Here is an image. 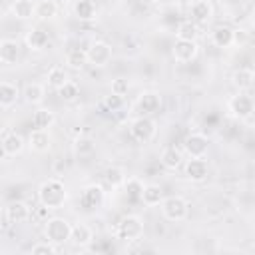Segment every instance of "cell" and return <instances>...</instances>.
Instances as JSON below:
<instances>
[{
	"label": "cell",
	"mask_w": 255,
	"mask_h": 255,
	"mask_svg": "<svg viewBox=\"0 0 255 255\" xmlns=\"http://www.w3.org/2000/svg\"><path fill=\"white\" fill-rule=\"evenodd\" d=\"M38 199L48 209H62L68 201V189L60 177H48L38 187Z\"/></svg>",
	"instance_id": "6da1fadb"
},
{
	"label": "cell",
	"mask_w": 255,
	"mask_h": 255,
	"mask_svg": "<svg viewBox=\"0 0 255 255\" xmlns=\"http://www.w3.org/2000/svg\"><path fill=\"white\" fill-rule=\"evenodd\" d=\"M114 233L122 241H137L143 235V221L139 215H126L118 221Z\"/></svg>",
	"instance_id": "7a4b0ae2"
},
{
	"label": "cell",
	"mask_w": 255,
	"mask_h": 255,
	"mask_svg": "<svg viewBox=\"0 0 255 255\" xmlns=\"http://www.w3.org/2000/svg\"><path fill=\"white\" fill-rule=\"evenodd\" d=\"M44 235H46L48 241H52L56 245H62V243L70 241L72 223L68 219H64V217H50V219H46Z\"/></svg>",
	"instance_id": "3957f363"
},
{
	"label": "cell",
	"mask_w": 255,
	"mask_h": 255,
	"mask_svg": "<svg viewBox=\"0 0 255 255\" xmlns=\"http://www.w3.org/2000/svg\"><path fill=\"white\" fill-rule=\"evenodd\" d=\"M161 215L167 221H183L189 215V203L181 195H169L161 201Z\"/></svg>",
	"instance_id": "277c9868"
},
{
	"label": "cell",
	"mask_w": 255,
	"mask_h": 255,
	"mask_svg": "<svg viewBox=\"0 0 255 255\" xmlns=\"http://www.w3.org/2000/svg\"><path fill=\"white\" fill-rule=\"evenodd\" d=\"M155 133H157V124L151 116H139L129 124V135L139 143L151 141Z\"/></svg>",
	"instance_id": "5b68a950"
},
{
	"label": "cell",
	"mask_w": 255,
	"mask_h": 255,
	"mask_svg": "<svg viewBox=\"0 0 255 255\" xmlns=\"http://www.w3.org/2000/svg\"><path fill=\"white\" fill-rule=\"evenodd\" d=\"M227 112H229L235 120H247V118H251L253 112H255V102H253V98H251L249 94L237 92L235 96L229 98V102H227Z\"/></svg>",
	"instance_id": "8992f818"
},
{
	"label": "cell",
	"mask_w": 255,
	"mask_h": 255,
	"mask_svg": "<svg viewBox=\"0 0 255 255\" xmlns=\"http://www.w3.org/2000/svg\"><path fill=\"white\" fill-rule=\"evenodd\" d=\"M88 54V64L94 68H104L112 62V46L104 40H96L86 48Z\"/></svg>",
	"instance_id": "52a82bcc"
},
{
	"label": "cell",
	"mask_w": 255,
	"mask_h": 255,
	"mask_svg": "<svg viewBox=\"0 0 255 255\" xmlns=\"http://www.w3.org/2000/svg\"><path fill=\"white\" fill-rule=\"evenodd\" d=\"M207 149H209V139H207L205 133L193 131L183 141V151L189 157H205L207 155Z\"/></svg>",
	"instance_id": "ba28073f"
},
{
	"label": "cell",
	"mask_w": 255,
	"mask_h": 255,
	"mask_svg": "<svg viewBox=\"0 0 255 255\" xmlns=\"http://www.w3.org/2000/svg\"><path fill=\"white\" fill-rule=\"evenodd\" d=\"M104 201H106V191H104V187L98 185V183L86 185L84 191H82V195H80V203H82V207H86V209H98V207L104 205Z\"/></svg>",
	"instance_id": "9c48e42d"
},
{
	"label": "cell",
	"mask_w": 255,
	"mask_h": 255,
	"mask_svg": "<svg viewBox=\"0 0 255 255\" xmlns=\"http://www.w3.org/2000/svg\"><path fill=\"white\" fill-rule=\"evenodd\" d=\"M197 52H199V46L193 40H177L171 48V54H173L175 62H179V64L193 62L197 58Z\"/></svg>",
	"instance_id": "30bf717a"
},
{
	"label": "cell",
	"mask_w": 255,
	"mask_h": 255,
	"mask_svg": "<svg viewBox=\"0 0 255 255\" xmlns=\"http://www.w3.org/2000/svg\"><path fill=\"white\" fill-rule=\"evenodd\" d=\"M135 106L141 112V116H153V114H157L161 110V96H159V92H153V90L141 92L137 96Z\"/></svg>",
	"instance_id": "8fae6325"
},
{
	"label": "cell",
	"mask_w": 255,
	"mask_h": 255,
	"mask_svg": "<svg viewBox=\"0 0 255 255\" xmlns=\"http://www.w3.org/2000/svg\"><path fill=\"white\" fill-rule=\"evenodd\" d=\"M209 173V165L203 157H189L185 161V177L193 183H199L203 179H207Z\"/></svg>",
	"instance_id": "7c38bea8"
},
{
	"label": "cell",
	"mask_w": 255,
	"mask_h": 255,
	"mask_svg": "<svg viewBox=\"0 0 255 255\" xmlns=\"http://www.w3.org/2000/svg\"><path fill=\"white\" fill-rule=\"evenodd\" d=\"M24 145H26L24 137L20 133H16V131H6L4 137H2V153H4V157L20 155L24 151Z\"/></svg>",
	"instance_id": "4fadbf2b"
},
{
	"label": "cell",
	"mask_w": 255,
	"mask_h": 255,
	"mask_svg": "<svg viewBox=\"0 0 255 255\" xmlns=\"http://www.w3.org/2000/svg\"><path fill=\"white\" fill-rule=\"evenodd\" d=\"M28 145L36 153H46L52 147V135L50 129H32L28 135Z\"/></svg>",
	"instance_id": "5bb4252c"
},
{
	"label": "cell",
	"mask_w": 255,
	"mask_h": 255,
	"mask_svg": "<svg viewBox=\"0 0 255 255\" xmlns=\"http://www.w3.org/2000/svg\"><path fill=\"white\" fill-rule=\"evenodd\" d=\"M189 16L195 24H207L213 18V4L209 0H193L189 6Z\"/></svg>",
	"instance_id": "9a60e30c"
},
{
	"label": "cell",
	"mask_w": 255,
	"mask_h": 255,
	"mask_svg": "<svg viewBox=\"0 0 255 255\" xmlns=\"http://www.w3.org/2000/svg\"><path fill=\"white\" fill-rule=\"evenodd\" d=\"M211 42L215 48H231L235 42H237V32L229 26H217L213 32H211Z\"/></svg>",
	"instance_id": "2e32d148"
},
{
	"label": "cell",
	"mask_w": 255,
	"mask_h": 255,
	"mask_svg": "<svg viewBox=\"0 0 255 255\" xmlns=\"http://www.w3.org/2000/svg\"><path fill=\"white\" fill-rule=\"evenodd\" d=\"M24 42H26V48H28V50L40 52V50H44V48L50 44V38H48V32H46V30H42V28H32V30L26 32Z\"/></svg>",
	"instance_id": "e0dca14e"
},
{
	"label": "cell",
	"mask_w": 255,
	"mask_h": 255,
	"mask_svg": "<svg viewBox=\"0 0 255 255\" xmlns=\"http://www.w3.org/2000/svg\"><path fill=\"white\" fill-rule=\"evenodd\" d=\"M231 84L237 92H247L255 86V72L249 68H239L231 74Z\"/></svg>",
	"instance_id": "ac0fdd59"
},
{
	"label": "cell",
	"mask_w": 255,
	"mask_h": 255,
	"mask_svg": "<svg viewBox=\"0 0 255 255\" xmlns=\"http://www.w3.org/2000/svg\"><path fill=\"white\" fill-rule=\"evenodd\" d=\"M70 241H72L76 247H88V245L94 241V231H92V227H90L88 223L78 221L76 225H72Z\"/></svg>",
	"instance_id": "d6986e66"
},
{
	"label": "cell",
	"mask_w": 255,
	"mask_h": 255,
	"mask_svg": "<svg viewBox=\"0 0 255 255\" xmlns=\"http://www.w3.org/2000/svg\"><path fill=\"white\" fill-rule=\"evenodd\" d=\"M20 98V88L8 80L0 82V108L2 110H8L12 108Z\"/></svg>",
	"instance_id": "ffe728a7"
},
{
	"label": "cell",
	"mask_w": 255,
	"mask_h": 255,
	"mask_svg": "<svg viewBox=\"0 0 255 255\" xmlns=\"http://www.w3.org/2000/svg\"><path fill=\"white\" fill-rule=\"evenodd\" d=\"M72 10H74V16L82 22H92L98 16V8H96L94 0H74Z\"/></svg>",
	"instance_id": "44dd1931"
},
{
	"label": "cell",
	"mask_w": 255,
	"mask_h": 255,
	"mask_svg": "<svg viewBox=\"0 0 255 255\" xmlns=\"http://www.w3.org/2000/svg\"><path fill=\"white\" fill-rule=\"evenodd\" d=\"M18 56H20L18 42L12 38H2L0 40V62L2 64H16Z\"/></svg>",
	"instance_id": "7402d4cb"
},
{
	"label": "cell",
	"mask_w": 255,
	"mask_h": 255,
	"mask_svg": "<svg viewBox=\"0 0 255 255\" xmlns=\"http://www.w3.org/2000/svg\"><path fill=\"white\" fill-rule=\"evenodd\" d=\"M56 122V114L48 108H38L32 114V128L34 129H50Z\"/></svg>",
	"instance_id": "603a6c76"
},
{
	"label": "cell",
	"mask_w": 255,
	"mask_h": 255,
	"mask_svg": "<svg viewBox=\"0 0 255 255\" xmlns=\"http://www.w3.org/2000/svg\"><path fill=\"white\" fill-rule=\"evenodd\" d=\"M10 10L18 20H30L36 16V2L34 0H14L10 4Z\"/></svg>",
	"instance_id": "cb8c5ba5"
},
{
	"label": "cell",
	"mask_w": 255,
	"mask_h": 255,
	"mask_svg": "<svg viewBox=\"0 0 255 255\" xmlns=\"http://www.w3.org/2000/svg\"><path fill=\"white\" fill-rule=\"evenodd\" d=\"M161 165L165 167V169H169V171H175L179 165H181V161H183V155H181V151L175 147V145H167V147H163V151H161Z\"/></svg>",
	"instance_id": "d4e9b609"
},
{
	"label": "cell",
	"mask_w": 255,
	"mask_h": 255,
	"mask_svg": "<svg viewBox=\"0 0 255 255\" xmlns=\"http://www.w3.org/2000/svg\"><path fill=\"white\" fill-rule=\"evenodd\" d=\"M22 96H24V102H26V104H30V106H38V104L44 102L46 90H44L42 84H38V82H30V84L24 86Z\"/></svg>",
	"instance_id": "484cf974"
},
{
	"label": "cell",
	"mask_w": 255,
	"mask_h": 255,
	"mask_svg": "<svg viewBox=\"0 0 255 255\" xmlns=\"http://www.w3.org/2000/svg\"><path fill=\"white\" fill-rule=\"evenodd\" d=\"M163 199H165V197H163V189H161L157 183H145V187H143V195H141L143 205H147V207H155V205H161Z\"/></svg>",
	"instance_id": "4316f807"
},
{
	"label": "cell",
	"mask_w": 255,
	"mask_h": 255,
	"mask_svg": "<svg viewBox=\"0 0 255 255\" xmlns=\"http://www.w3.org/2000/svg\"><path fill=\"white\" fill-rule=\"evenodd\" d=\"M143 187L145 183L137 177H128L126 183H124V193L129 201H141V195H143Z\"/></svg>",
	"instance_id": "83f0119b"
},
{
	"label": "cell",
	"mask_w": 255,
	"mask_h": 255,
	"mask_svg": "<svg viewBox=\"0 0 255 255\" xmlns=\"http://www.w3.org/2000/svg\"><path fill=\"white\" fill-rule=\"evenodd\" d=\"M6 211H8L10 219H12V223H22V221H26L30 217V207L24 201H12V203H8L6 205Z\"/></svg>",
	"instance_id": "f1b7e54d"
},
{
	"label": "cell",
	"mask_w": 255,
	"mask_h": 255,
	"mask_svg": "<svg viewBox=\"0 0 255 255\" xmlns=\"http://www.w3.org/2000/svg\"><path fill=\"white\" fill-rule=\"evenodd\" d=\"M58 16V2L56 0H38L36 2V16L38 20H52Z\"/></svg>",
	"instance_id": "f546056e"
},
{
	"label": "cell",
	"mask_w": 255,
	"mask_h": 255,
	"mask_svg": "<svg viewBox=\"0 0 255 255\" xmlns=\"http://www.w3.org/2000/svg\"><path fill=\"white\" fill-rule=\"evenodd\" d=\"M64 62H66L72 70H80V68H84V66L88 64V54H86V50H82V48H70V50L66 52V56H64Z\"/></svg>",
	"instance_id": "4dcf8cb0"
},
{
	"label": "cell",
	"mask_w": 255,
	"mask_h": 255,
	"mask_svg": "<svg viewBox=\"0 0 255 255\" xmlns=\"http://www.w3.org/2000/svg\"><path fill=\"white\" fill-rule=\"evenodd\" d=\"M70 78H68V72L62 68V66H54V68H50L48 70V76H46V82H48V86L50 88H54L56 92L68 82Z\"/></svg>",
	"instance_id": "1f68e13d"
},
{
	"label": "cell",
	"mask_w": 255,
	"mask_h": 255,
	"mask_svg": "<svg viewBox=\"0 0 255 255\" xmlns=\"http://www.w3.org/2000/svg\"><path fill=\"white\" fill-rule=\"evenodd\" d=\"M175 36H177V40H193L195 42L199 36V24H195L193 20H185L177 26Z\"/></svg>",
	"instance_id": "d6a6232c"
},
{
	"label": "cell",
	"mask_w": 255,
	"mask_h": 255,
	"mask_svg": "<svg viewBox=\"0 0 255 255\" xmlns=\"http://www.w3.org/2000/svg\"><path fill=\"white\" fill-rule=\"evenodd\" d=\"M104 179H106V183H108V185H112V187L116 189V187H124V183H126L128 175H126V171H124L122 167L112 165V167H108V169L104 171Z\"/></svg>",
	"instance_id": "836d02e7"
},
{
	"label": "cell",
	"mask_w": 255,
	"mask_h": 255,
	"mask_svg": "<svg viewBox=\"0 0 255 255\" xmlns=\"http://www.w3.org/2000/svg\"><path fill=\"white\" fill-rule=\"evenodd\" d=\"M96 151V143L92 137H78L74 141V153L80 155V157H86V155H92Z\"/></svg>",
	"instance_id": "e575fe53"
},
{
	"label": "cell",
	"mask_w": 255,
	"mask_h": 255,
	"mask_svg": "<svg viewBox=\"0 0 255 255\" xmlns=\"http://www.w3.org/2000/svg\"><path fill=\"white\" fill-rule=\"evenodd\" d=\"M78 94H80V88H78V84L72 82V80H68V82L58 90V96H60V100H64V102H74V100L78 98Z\"/></svg>",
	"instance_id": "d590c367"
},
{
	"label": "cell",
	"mask_w": 255,
	"mask_h": 255,
	"mask_svg": "<svg viewBox=\"0 0 255 255\" xmlns=\"http://www.w3.org/2000/svg\"><path fill=\"white\" fill-rule=\"evenodd\" d=\"M58 251V245L56 243H52V241H40V243H36V245H32V253L34 255H54Z\"/></svg>",
	"instance_id": "8d00e7d4"
},
{
	"label": "cell",
	"mask_w": 255,
	"mask_h": 255,
	"mask_svg": "<svg viewBox=\"0 0 255 255\" xmlns=\"http://www.w3.org/2000/svg\"><path fill=\"white\" fill-rule=\"evenodd\" d=\"M110 90H112V94L126 96V94H128V90H129V84H128V80H126V78H116V80H112Z\"/></svg>",
	"instance_id": "74e56055"
},
{
	"label": "cell",
	"mask_w": 255,
	"mask_h": 255,
	"mask_svg": "<svg viewBox=\"0 0 255 255\" xmlns=\"http://www.w3.org/2000/svg\"><path fill=\"white\" fill-rule=\"evenodd\" d=\"M104 106L110 110V112H118L122 106H124V96H118V94H110L104 98Z\"/></svg>",
	"instance_id": "f35d334b"
},
{
	"label": "cell",
	"mask_w": 255,
	"mask_h": 255,
	"mask_svg": "<svg viewBox=\"0 0 255 255\" xmlns=\"http://www.w3.org/2000/svg\"><path fill=\"white\" fill-rule=\"evenodd\" d=\"M0 227L2 229H8L10 225H12V219H10V215H8V211H6V207H2V213H0Z\"/></svg>",
	"instance_id": "ab89813d"
},
{
	"label": "cell",
	"mask_w": 255,
	"mask_h": 255,
	"mask_svg": "<svg viewBox=\"0 0 255 255\" xmlns=\"http://www.w3.org/2000/svg\"><path fill=\"white\" fill-rule=\"evenodd\" d=\"M175 2H177V4H181V6H191V2H193V0H175Z\"/></svg>",
	"instance_id": "60d3db41"
},
{
	"label": "cell",
	"mask_w": 255,
	"mask_h": 255,
	"mask_svg": "<svg viewBox=\"0 0 255 255\" xmlns=\"http://www.w3.org/2000/svg\"><path fill=\"white\" fill-rule=\"evenodd\" d=\"M251 26H253V28H255V10H253V12H251Z\"/></svg>",
	"instance_id": "b9f144b4"
},
{
	"label": "cell",
	"mask_w": 255,
	"mask_h": 255,
	"mask_svg": "<svg viewBox=\"0 0 255 255\" xmlns=\"http://www.w3.org/2000/svg\"><path fill=\"white\" fill-rule=\"evenodd\" d=\"M141 2H143V4H155L157 0H141Z\"/></svg>",
	"instance_id": "7bdbcfd3"
},
{
	"label": "cell",
	"mask_w": 255,
	"mask_h": 255,
	"mask_svg": "<svg viewBox=\"0 0 255 255\" xmlns=\"http://www.w3.org/2000/svg\"><path fill=\"white\" fill-rule=\"evenodd\" d=\"M253 88H255V86H253Z\"/></svg>",
	"instance_id": "ee69618b"
}]
</instances>
